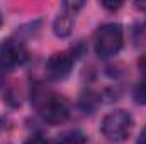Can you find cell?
<instances>
[{
  "mask_svg": "<svg viewBox=\"0 0 146 144\" xmlns=\"http://www.w3.org/2000/svg\"><path fill=\"white\" fill-rule=\"evenodd\" d=\"M34 104L42 120L48 122L49 126H58L70 119V112H72L70 102L58 93L48 92L44 88L34 92Z\"/></svg>",
  "mask_w": 146,
  "mask_h": 144,
  "instance_id": "1",
  "label": "cell"
},
{
  "mask_svg": "<svg viewBox=\"0 0 146 144\" xmlns=\"http://www.w3.org/2000/svg\"><path fill=\"white\" fill-rule=\"evenodd\" d=\"M124 44V31L119 24H104L95 31L94 48L99 58H114Z\"/></svg>",
  "mask_w": 146,
  "mask_h": 144,
  "instance_id": "2",
  "label": "cell"
},
{
  "mask_svg": "<svg viewBox=\"0 0 146 144\" xmlns=\"http://www.w3.org/2000/svg\"><path fill=\"white\" fill-rule=\"evenodd\" d=\"M134 127L133 115L126 110H112L102 119L100 131L104 137L110 143H122L131 136V131Z\"/></svg>",
  "mask_w": 146,
  "mask_h": 144,
  "instance_id": "3",
  "label": "cell"
},
{
  "mask_svg": "<svg viewBox=\"0 0 146 144\" xmlns=\"http://www.w3.org/2000/svg\"><path fill=\"white\" fill-rule=\"evenodd\" d=\"M29 58L27 48L19 39H5L0 42V71H14Z\"/></svg>",
  "mask_w": 146,
  "mask_h": 144,
  "instance_id": "4",
  "label": "cell"
},
{
  "mask_svg": "<svg viewBox=\"0 0 146 144\" xmlns=\"http://www.w3.org/2000/svg\"><path fill=\"white\" fill-rule=\"evenodd\" d=\"M82 7H83V2H65L61 5V12L56 15L53 22V32L58 37H68L72 34L75 17Z\"/></svg>",
  "mask_w": 146,
  "mask_h": 144,
  "instance_id": "5",
  "label": "cell"
},
{
  "mask_svg": "<svg viewBox=\"0 0 146 144\" xmlns=\"http://www.w3.org/2000/svg\"><path fill=\"white\" fill-rule=\"evenodd\" d=\"M73 65H75V56L72 53L68 51L53 53L46 61V73L53 80H63L72 73Z\"/></svg>",
  "mask_w": 146,
  "mask_h": 144,
  "instance_id": "6",
  "label": "cell"
},
{
  "mask_svg": "<svg viewBox=\"0 0 146 144\" xmlns=\"http://www.w3.org/2000/svg\"><path fill=\"white\" fill-rule=\"evenodd\" d=\"M54 144H87V134L78 129L66 131L56 137Z\"/></svg>",
  "mask_w": 146,
  "mask_h": 144,
  "instance_id": "7",
  "label": "cell"
},
{
  "mask_svg": "<svg viewBox=\"0 0 146 144\" xmlns=\"http://www.w3.org/2000/svg\"><path fill=\"white\" fill-rule=\"evenodd\" d=\"M133 98H134L136 104L146 105V76L134 87V90H133Z\"/></svg>",
  "mask_w": 146,
  "mask_h": 144,
  "instance_id": "8",
  "label": "cell"
},
{
  "mask_svg": "<svg viewBox=\"0 0 146 144\" xmlns=\"http://www.w3.org/2000/svg\"><path fill=\"white\" fill-rule=\"evenodd\" d=\"M24 144H49V143H48V139H46L42 134H33L31 137L26 139Z\"/></svg>",
  "mask_w": 146,
  "mask_h": 144,
  "instance_id": "9",
  "label": "cell"
},
{
  "mask_svg": "<svg viewBox=\"0 0 146 144\" xmlns=\"http://www.w3.org/2000/svg\"><path fill=\"white\" fill-rule=\"evenodd\" d=\"M102 7L104 9H109V10H117V9H121L122 7V2H102Z\"/></svg>",
  "mask_w": 146,
  "mask_h": 144,
  "instance_id": "10",
  "label": "cell"
},
{
  "mask_svg": "<svg viewBox=\"0 0 146 144\" xmlns=\"http://www.w3.org/2000/svg\"><path fill=\"white\" fill-rule=\"evenodd\" d=\"M138 66H139V70L146 75V53L145 54H141V58L138 59Z\"/></svg>",
  "mask_w": 146,
  "mask_h": 144,
  "instance_id": "11",
  "label": "cell"
},
{
  "mask_svg": "<svg viewBox=\"0 0 146 144\" xmlns=\"http://www.w3.org/2000/svg\"><path fill=\"white\" fill-rule=\"evenodd\" d=\"M138 144H146V126H145V129L141 131L139 137H138Z\"/></svg>",
  "mask_w": 146,
  "mask_h": 144,
  "instance_id": "12",
  "label": "cell"
},
{
  "mask_svg": "<svg viewBox=\"0 0 146 144\" xmlns=\"http://www.w3.org/2000/svg\"><path fill=\"white\" fill-rule=\"evenodd\" d=\"M0 26H2V14H0Z\"/></svg>",
  "mask_w": 146,
  "mask_h": 144,
  "instance_id": "13",
  "label": "cell"
}]
</instances>
